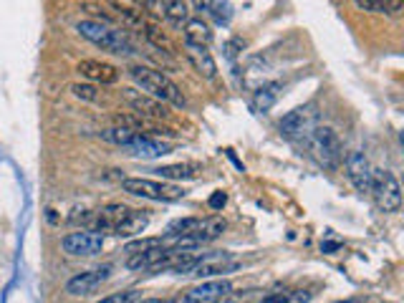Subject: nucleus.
Segmentation results:
<instances>
[{
  "label": "nucleus",
  "mask_w": 404,
  "mask_h": 303,
  "mask_svg": "<svg viewBox=\"0 0 404 303\" xmlns=\"http://www.w3.org/2000/svg\"><path fill=\"white\" fill-rule=\"evenodd\" d=\"M192 6H195V10L202 13V10H208L210 8V0H192Z\"/></svg>",
  "instance_id": "72a5a7b5"
},
{
  "label": "nucleus",
  "mask_w": 404,
  "mask_h": 303,
  "mask_svg": "<svg viewBox=\"0 0 404 303\" xmlns=\"http://www.w3.org/2000/svg\"><path fill=\"white\" fill-rule=\"evenodd\" d=\"M318 121V111H316V104H303V107H296L293 111L283 116L278 129H281L283 137L288 139H296V137H306L311 129L316 127Z\"/></svg>",
  "instance_id": "423d86ee"
},
{
  "label": "nucleus",
  "mask_w": 404,
  "mask_h": 303,
  "mask_svg": "<svg viewBox=\"0 0 404 303\" xmlns=\"http://www.w3.org/2000/svg\"><path fill=\"white\" fill-rule=\"evenodd\" d=\"M124 149H129V155L141 157V160H157V157H164L172 152L169 144H164V141L155 139V137H147V134H137L134 141Z\"/></svg>",
  "instance_id": "ddd939ff"
},
{
  "label": "nucleus",
  "mask_w": 404,
  "mask_h": 303,
  "mask_svg": "<svg viewBox=\"0 0 404 303\" xmlns=\"http://www.w3.org/2000/svg\"><path fill=\"white\" fill-rule=\"evenodd\" d=\"M137 303H172V301H167V298H139Z\"/></svg>",
  "instance_id": "c9c22d12"
},
{
  "label": "nucleus",
  "mask_w": 404,
  "mask_h": 303,
  "mask_svg": "<svg viewBox=\"0 0 404 303\" xmlns=\"http://www.w3.org/2000/svg\"><path fill=\"white\" fill-rule=\"evenodd\" d=\"M111 8L121 15V20L129 28H144L147 23V10L141 6V0H109Z\"/></svg>",
  "instance_id": "2eb2a0df"
},
{
  "label": "nucleus",
  "mask_w": 404,
  "mask_h": 303,
  "mask_svg": "<svg viewBox=\"0 0 404 303\" xmlns=\"http://www.w3.org/2000/svg\"><path fill=\"white\" fill-rule=\"evenodd\" d=\"M162 15L167 18L169 26L182 28L189 20V8L185 0H162Z\"/></svg>",
  "instance_id": "4be33fe9"
},
{
  "label": "nucleus",
  "mask_w": 404,
  "mask_h": 303,
  "mask_svg": "<svg viewBox=\"0 0 404 303\" xmlns=\"http://www.w3.org/2000/svg\"><path fill=\"white\" fill-rule=\"evenodd\" d=\"M235 268H238V261L233 258V253H208V256L197 258V263L189 268L187 276L208 281V278H217L222 273H230V270Z\"/></svg>",
  "instance_id": "0eeeda50"
},
{
  "label": "nucleus",
  "mask_w": 404,
  "mask_h": 303,
  "mask_svg": "<svg viewBox=\"0 0 404 303\" xmlns=\"http://www.w3.org/2000/svg\"><path fill=\"white\" fill-rule=\"evenodd\" d=\"M121 189L129 195L141 197V200H155V202H177L187 195L182 187L169 185V182L144 180V177H127L121 180Z\"/></svg>",
  "instance_id": "20e7f679"
},
{
  "label": "nucleus",
  "mask_w": 404,
  "mask_h": 303,
  "mask_svg": "<svg viewBox=\"0 0 404 303\" xmlns=\"http://www.w3.org/2000/svg\"><path fill=\"white\" fill-rule=\"evenodd\" d=\"M157 245H162V238H139V240L127 242V248H124V253H129V256H134V253H144V250L157 248Z\"/></svg>",
  "instance_id": "cd10ccee"
},
{
  "label": "nucleus",
  "mask_w": 404,
  "mask_h": 303,
  "mask_svg": "<svg viewBox=\"0 0 404 303\" xmlns=\"http://www.w3.org/2000/svg\"><path fill=\"white\" fill-rule=\"evenodd\" d=\"M79 74L88 81H96V84H116L119 81V71L111 63H104V61L86 59L79 63Z\"/></svg>",
  "instance_id": "4468645a"
},
{
  "label": "nucleus",
  "mask_w": 404,
  "mask_h": 303,
  "mask_svg": "<svg viewBox=\"0 0 404 303\" xmlns=\"http://www.w3.org/2000/svg\"><path fill=\"white\" fill-rule=\"evenodd\" d=\"M339 248H341V242H323L321 245L323 253H331V250H339Z\"/></svg>",
  "instance_id": "f704fd0d"
},
{
  "label": "nucleus",
  "mask_w": 404,
  "mask_h": 303,
  "mask_svg": "<svg viewBox=\"0 0 404 303\" xmlns=\"http://www.w3.org/2000/svg\"><path fill=\"white\" fill-rule=\"evenodd\" d=\"M311 293L309 290H301V288H286V290H276L265 296L261 303H309Z\"/></svg>",
  "instance_id": "b1692460"
},
{
  "label": "nucleus",
  "mask_w": 404,
  "mask_h": 303,
  "mask_svg": "<svg viewBox=\"0 0 404 303\" xmlns=\"http://www.w3.org/2000/svg\"><path fill=\"white\" fill-rule=\"evenodd\" d=\"M185 48H187V61L195 66L197 74L205 76V79H212L215 71H217V66H215V59H212V54H210L208 48L187 46V43H185Z\"/></svg>",
  "instance_id": "f3484780"
},
{
  "label": "nucleus",
  "mask_w": 404,
  "mask_h": 303,
  "mask_svg": "<svg viewBox=\"0 0 404 303\" xmlns=\"http://www.w3.org/2000/svg\"><path fill=\"white\" fill-rule=\"evenodd\" d=\"M238 48H242V40L240 38H233L228 43V56H230V59H233V56L238 54Z\"/></svg>",
  "instance_id": "473e14b6"
},
{
  "label": "nucleus",
  "mask_w": 404,
  "mask_h": 303,
  "mask_svg": "<svg viewBox=\"0 0 404 303\" xmlns=\"http://www.w3.org/2000/svg\"><path fill=\"white\" fill-rule=\"evenodd\" d=\"M306 147L313 160L326 169H336L343 160V147L339 134L331 127H313L306 134Z\"/></svg>",
  "instance_id": "7ed1b4c3"
},
{
  "label": "nucleus",
  "mask_w": 404,
  "mask_h": 303,
  "mask_svg": "<svg viewBox=\"0 0 404 303\" xmlns=\"http://www.w3.org/2000/svg\"><path fill=\"white\" fill-rule=\"evenodd\" d=\"M225 228H228V222L222 220V217L212 215V217H200V225H197L195 230V240L200 242V245H205V242H212L217 240V238L225 233Z\"/></svg>",
  "instance_id": "aec40b11"
},
{
  "label": "nucleus",
  "mask_w": 404,
  "mask_h": 303,
  "mask_svg": "<svg viewBox=\"0 0 404 303\" xmlns=\"http://www.w3.org/2000/svg\"><path fill=\"white\" fill-rule=\"evenodd\" d=\"M336 303H362L359 298H346V301H336Z\"/></svg>",
  "instance_id": "e433bc0d"
},
{
  "label": "nucleus",
  "mask_w": 404,
  "mask_h": 303,
  "mask_svg": "<svg viewBox=\"0 0 404 303\" xmlns=\"http://www.w3.org/2000/svg\"><path fill=\"white\" fill-rule=\"evenodd\" d=\"M185 43L187 46H202L208 48L212 43V31L202 18H192L185 23Z\"/></svg>",
  "instance_id": "a211bd4d"
},
{
  "label": "nucleus",
  "mask_w": 404,
  "mask_h": 303,
  "mask_svg": "<svg viewBox=\"0 0 404 303\" xmlns=\"http://www.w3.org/2000/svg\"><path fill=\"white\" fill-rule=\"evenodd\" d=\"M71 91H74L76 99H84V101H96L99 99V91H96V86H91V84H74Z\"/></svg>",
  "instance_id": "c756f323"
},
{
  "label": "nucleus",
  "mask_w": 404,
  "mask_h": 303,
  "mask_svg": "<svg viewBox=\"0 0 404 303\" xmlns=\"http://www.w3.org/2000/svg\"><path fill=\"white\" fill-rule=\"evenodd\" d=\"M141 134V132H137V129H129V127H111V129H104L101 132V139L111 141V144H119V147H129L132 141H134V137Z\"/></svg>",
  "instance_id": "393cba45"
},
{
  "label": "nucleus",
  "mask_w": 404,
  "mask_h": 303,
  "mask_svg": "<svg viewBox=\"0 0 404 303\" xmlns=\"http://www.w3.org/2000/svg\"><path fill=\"white\" fill-rule=\"evenodd\" d=\"M230 293H233V283L225 281V278H217V281H202L200 286L189 288L185 296H180L172 303H220Z\"/></svg>",
  "instance_id": "6e6552de"
},
{
  "label": "nucleus",
  "mask_w": 404,
  "mask_h": 303,
  "mask_svg": "<svg viewBox=\"0 0 404 303\" xmlns=\"http://www.w3.org/2000/svg\"><path fill=\"white\" fill-rule=\"evenodd\" d=\"M359 10L366 13H384L391 18H399L404 10V0H354Z\"/></svg>",
  "instance_id": "412c9836"
},
{
  "label": "nucleus",
  "mask_w": 404,
  "mask_h": 303,
  "mask_svg": "<svg viewBox=\"0 0 404 303\" xmlns=\"http://www.w3.org/2000/svg\"><path fill=\"white\" fill-rule=\"evenodd\" d=\"M225 202H228L225 192H212V197L208 200V205H210V210H222L225 208Z\"/></svg>",
  "instance_id": "7c9ffc66"
},
{
  "label": "nucleus",
  "mask_w": 404,
  "mask_h": 303,
  "mask_svg": "<svg viewBox=\"0 0 404 303\" xmlns=\"http://www.w3.org/2000/svg\"><path fill=\"white\" fill-rule=\"evenodd\" d=\"M124 99L129 101V107L134 109V114L141 116V119H169L167 104H162L155 96L141 94L134 88H124Z\"/></svg>",
  "instance_id": "9d476101"
},
{
  "label": "nucleus",
  "mask_w": 404,
  "mask_h": 303,
  "mask_svg": "<svg viewBox=\"0 0 404 303\" xmlns=\"http://www.w3.org/2000/svg\"><path fill=\"white\" fill-rule=\"evenodd\" d=\"M141 6L147 13H155V15H162V0H141Z\"/></svg>",
  "instance_id": "2f4dec72"
},
{
  "label": "nucleus",
  "mask_w": 404,
  "mask_h": 303,
  "mask_svg": "<svg viewBox=\"0 0 404 303\" xmlns=\"http://www.w3.org/2000/svg\"><path fill=\"white\" fill-rule=\"evenodd\" d=\"M141 298V293L139 290H121V293H111V296H107V298H101L99 303H137Z\"/></svg>",
  "instance_id": "c85d7f7f"
},
{
  "label": "nucleus",
  "mask_w": 404,
  "mask_h": 303,
  "mask_svg": "<svg viewBox=\"0 0 404 303\" xmlns=\"http://www.w3.org/2000/svg\"><path fill=\"white\" fill-rule=\"evenodd\" d=\"M61 245H63V250H66L68 256H79V258L99 256L101 248H104V235L91 233V230H79V233H68L61 240Z\"/></svg>",
  "instance_id": "1a4fd4ad"
},
{
  "label": "nucleus",
  "mask_w": 404,
  "mask_h": 303,
  "mask_svg": "<svg viewBox=\"0 0 404 303\" xmlns=\"http://www.w3.org/2000/svg\"><path fill=\"white\" fill-rule=\"evenodd\" d=\"M155 175L164 177V180H195L200 177L202 167L195 162H180V164H164V167L152 169Z\"/></svg>",
  "instance_id": "6ab92c4d"
},
{
  "label": "nucleus",
  "mask_w": 404,
  "mask_h": 303,
  "mask_svg": "<svg viewBox=\"0 0 404 303\" xmlns=\"http://www.w3.org/2000/svg\"><path fill=\"white\" fill-rule=\"evenodd\" d=\"M369 192L374 195L379 210H384V212H397V210L402 208V187H399V180L391 175L389 169L371 167Z\"/></svg>",
  "instance_id": "39448f33"
},
{
  "label": "nucleus",
  "mask_w": 404,
  "mask_h": 303,
  "mask_svg": "<svg viewBox=\"0 0 404 303\" xmlns=\"http://www.w3.org/2000/svg\"><path fill=\"white\" fill-rule=\"evenodd\" d=\"M141 31H144V38H147L155 48H160V51H172V40H169L167 36L162 33L157 23H149V20H147Z\"/></svg>",
  "instance_id": "a878e982"
},
{
  "label": "nucleus",
  "mask_w": 404,
  "mask_h": 303,
  "mask_svg": "<svg viewBox=\"0 0 404 303\" xmlns=\"http://www.w3.org/2000/svg\"><path fill=\"white\" fill-rule=\"evenodd\" d=\"M208 13L212 15L217 26H228L230 20H233V6H230L228 0H210Z\"/></svg>",
  "instance_id": "bb28decb"
},
{
  "label": "nucleus",
  "mask_w": 404,
  "mask_h": 303,
  "mask_svg": "<svg viewBox=\"0 0 404 303\" xmlns=\"http://www.w3.org/2000/svg\"><path fill=\"white\" fill-rule=\"evenodd\" d=\"M149 225V215L147 210H129V215L121 220V225L116 228L114 235L116 238H134V235H141Z\"/></svg>",
  "instance_id": "dca6fc26"
},
{
  "label": "nucleus",
  "mask_w": 404,
  "mask_h": 303,
  "mask_svg": "<svg viewBox=\"0 0 404 303\" xmlns=\"http://www.w3.org/2000/svg\"><path fill=\"white\" fill-rule=\"evenodd\" d=\"M346 175H349L351 185H354L359 192H369L371 164L362 152H349V155H346Z\"/></svg>",
  "instance_id": "f8f14e48"
},
{
  "label": "nucleus",
  "mask_w": 404,
  "mask_h": 303,
  "mask_svg": "<svg viewBox=\"0 0 404 303\" xmlns=\"http://www.w3.org/2000/svg\"><path fill=\"white\" fill-rule=\"evenodd\" d=\"M129 76H132V81H134L137 86L144 88L149 96L160 99L162 104H172V107H180V109L187 107V101H185V94L180 91V86H177L169 76H164L162 71H157V68L132 66L129 68Z\"/></svg>",
  "instance_id": "f257e3e1"
},
{
  "label": "nucleus",
  "mask_w": 404,
  "mask_h": 303,
  "mask_svg": "<svg viewBox=\"0 0 404 303\" xmlns=\"http://www.w3.org/2000/svg\"><path fill=\"white\" fill-rule=\"evenodd\" d=\"M81 36L86 40H91L94 46H101L111 51L116 56H132L134 54V46L129 40L127 31H119V28H111L109 23H99V20H81L76 26Z\"/></svg>",
  "instance_id": "f03ea898"
},
{
  "label": "nucleus",
  "mask_w": 404,
  "mask_h": 303,
  "mask_svg": "<svg viewBox=\"0 0 404 303\" xmlns=\"http://www.w3.org/2000/svg\"><path fill=\"white\" fill-rule=\"evenodd\" d=\"M107 278H109V265L94 268V270H84V273H79V276H74L66 283V293L68 296H88V293H94Z\"/></svg>",
  "instance_id": "9b49d317"
},
{
  "label": "nucleus",
  "mask_w": 404,
  "mask_h": 303,
  "mask_svg": "<svg viewBox=\"0 0 404 303\" xmlns=\"http://www.w3.org/2000/svg\"><path fill=\"white\" fill-rule=\"evenodd\" d=\"M281 88L283 86L278 81H270V84L261 86L256 91V96H253V109H256V111H268V109L278 101V96H281Z\"/></svg>",
  "instance_id": "5701e85b"
}]
</instances>
